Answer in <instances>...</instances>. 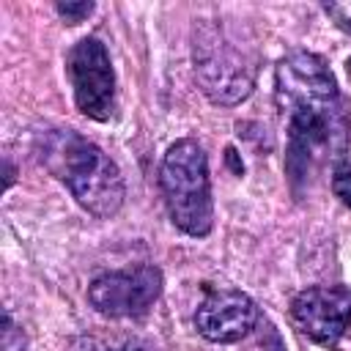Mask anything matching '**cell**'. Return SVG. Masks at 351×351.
I'll return each instance as SVG.
<instances>
[{
    "mask_svg": "<svg viewBox=\"0 0 351 351\" xmlns=\"http://www.w3.org/2000/svg\"><path fill=\"white\" fill-rule=\"evenodd\" d=\"M274 99L288 118V170L293 178H307L346 145L348 115L335 74L321 55L296 49L277 63Z\"/></svg>",
    "mask_w": 351,
    "mask_h": 351,
    "instance_id": "6da1fadb",
    "label": "cell"
},
{
    "mask_svg": "<svg viewBox=\"0 0 351 351\" xmlns=\"http://www.w3.org/2000/svg\"><path fill=\"white\" fill-rule=\"evenodd\" d=\"M41 159L93 217L107 219L123 206V176L118 165L85 137L69 129L52 132L41 140Z\"/></svg>",
    "mask_w": 351,
    "mask_h": 351,
    "instance_id": "7a4b0ae2",
    "label": "cell"
},
{
    "mask_svg": "<svg viewBox=\"0 0 351 351\" xmlns=\"http://www.w3.org/2000/svg\"><path fill=\"white\" fill-rule=\"evenodd\" d=\"M195 74L206 96L217 104H236L250 96L258 71L252 44H244L225 22H203L192 44Z\"/></svg>",
    "mask_w": 351,
    "mask_h": 351,
    "instance_id": "3957f363",
    "label": "cell"
},
{
    "mask_svg": "<svg viewBox=\"0 0 351 351\" xmlns=\"http://www.w3.org/2000/svg\"><path fill=\"white\" fill-rule=\"evenodd\" d=\"M159 184L173 222L189 236H206L214 222V203L208 162L195 140H178L167 148Z\"/></svg>",
    "mask_w": 351,
    "mask_h": 351,
    "instance_id": "277c9868",
    "label": "cell"
},
{
    "mask_svg": "<svg viewBox=\"0 0 351 351\" xmlns=\"http://www.w3.org/2000/svg\"><path fill=\"white\" fill-rule=\"evenodd\" d=\"M291 318L318 346L340 348L351 337V291L337 285L307 288L296 293Z\"/></svg>",
    "mask_w": 351,
    "mask_h": 351,
    "instance_id": "5b68a950",
    "label": "cell"
},
{
    "mask_svg": "<svg viewBox=\"0 0 351 351\" xmlns=\"http://www.w3.org/2000/svg\"><path fill=\"white\" fill-rule=\"evenodd\" d=\"M69 80L74 88V101L80 112L96 121L112 115L115 101V74L110 55L99 38H82L69 52Z\"/></svg>",
    "mask_w": 351,
    "mask_h": 351,
    "instance_id": "8992f818",
    "label": "cell"
},
{
    "mask_svg": "<svg viewBox=\"0 0 351 351\" xmlns=\"http://www.w3.org/2000/svg\"><path fill=\"white\" fill-rule=\"evenodd\" d=\"M162 291V274L154 266H134L123 271L101 274L90 282L88 299L90 304L110 318H132L143 315Z\"/></svg>",
    "mask_w": 351,
    "mask_h": 351,
    "instance_id": "52a82bcc",
    "label": "cell"
},
{
    "mask_svg": "<svg viewBox=\"0 0 351 351\" xmlns=\"http://www.w3.org/2000/svg\"><path fill=\"white\" fill-rule=\"evenodd\" d=\"M258 321L255 302L236 288H214L195 310L197 332L211 343H236Z\"/></svg>",
    "mask_w": 351,
    "mask_h": 351,
    "instance_id": "ba28073f",
    "label": "cell"
},
{
    "mask_svg": "<svg viewBox=\"0 0 351 351\" xmlns=\"http://www.w3.org/2000/svg\"><path fill=\"white\" fill-rule=\"evenodd\" d=\"M332 189L351 208V154L340 156V162L335 165V170H332Z\"/></svg>",
    "mask_w": 351,
    "mask_h": 351,
    "instance_id": "9c48e42d",
    "label": "cell"
},
{
    "mask_svg": "<svg viewBox=\"0 0 351 351\" xmlns=\"http://www.w3.org/2000/svg\"><path fill=\"white\" fill-rule=\"evenodd\" d=\"M74 351H148L143 343L137 340H96V337H88V340H80V346Z\"/></svg>",
    "mask_w": 351,
    "mask_h": 351,
    "instance_id": "30bf717a",
    "label": "cell"
},
{
    "mask_svg": "<svg viewBox=\"0 0 351 351\" xmlns=\"http://www.w3.org/2000/svg\"><path fill=\"white\" fill-rule=\"evenodd\" d=\"M324 11L337 22V27L351 33V3H324Z\"/></svg>",
    "mask_w": 351,
    "mask_h": 351,
    "instance_id": "8fae6325",
    "label": "cell"
},
{
    "mask_svg": "<svg viewBox=\"0 0 351 351\" xmlns=\"http://www.w3.org/2000/svg\"><path fill=\"white\" fill-rule=\"evenodd\" d=\"M93 11V3H58V14L69 22H80Z\"/></svg>",
    "mask_w": 351,
    "mask_h": 351,
    "instance_id": "7c38bea8",
    "label": "cell"
}]
</instances>
